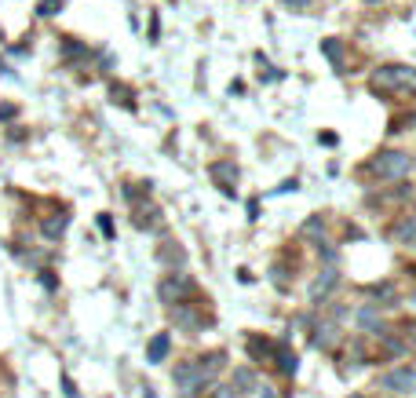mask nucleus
Here are the masks:
<instances>
[{"label":"nucleus","mask_w":416,"mask_h":398,"mask_svg":"<svg viewBox=\"0 0 416 398\" xmlns=\"http://www.w3.org/2000/svg\"><path fill=\"white\" fill-rule=\"evenodd\" d=\"M227 366V354L223 351H208V354H198V358H190V362H183L176 369V388L183 398H193L201 388H208L216 377H219V369Z\"/></svg>","instance_id":"obj_1"},{"label":"nucleus","mask_w":416,"mask_h":398,"mask_svg":"<svg viewBox=\"0 0 416 398\" xmlns=\"http://www.w3.org/2000/svg\"><path fill=\"white\" fill-rule=\"evenodd\" d=\"M369 84L380 95H416V66L406 62H387V66H376Z\"/></svg>","instance_id":"obj_2"},{"label":"nucleus","mask_w":416,"mask_h":398,"mask_svg":"<svg viewBox=\"0 0 416 398\" xmlns=\"http://www.w3.org/2000/svg\"><path fill=\"white\" fill-rule=\"evenodd\" d=\"M413 169V161H409V153L406 150H395V146H387L380 153H372V158L361 164V176H369V179H384V183H395V179H406Z\"/></svg>","instance_id":"obj_3"},{"label":"nucleus","mask_w":416,"mask_h":398,"mask_svg":"<svg viewBox=\"0 0 416 398\" xmlns=\"http://www.w3.org/2000/svg\"><path fill=\"white\" fill-rule=\"evenodd\" d=\"M161 220H164V212H161V205L158 201H150V198H142V201H132V227H139V230H158L161 227Z\"/></svg>","instance_id":"obj_4"},{"label":"nucleus","mask_w":416,"mask_h":398,"mask_svg":"<svg viewBox=\"0 0 416 398\" xmlns=\"http://www.w3.org/2000/svg\"><path fill=\"white\" fill-rule=\"evenodd\" d=\"M172 322L187 332H205V329H212V314L193 311V307H172Z\"/></svg>","instance_id":"obj_5"},{"label":"nucleus","mask_w":416,"mask_h":398,"mask_svg":"<svg viewBox=\"0 0 416 398\" xmlns=\"http://www.w3.org/2000/svg\"><path fill=\"white\" fill-rule=\"evenodd\" d=\"M158 296H161V303H179V300H187V296H193V281L190 278H183V274H176V278H164L161 285H158Z\"/></svg>","instance_id":"obj_6"},{"label":"nucleus","mask_w":416,"mask_h":398,"mask_svg":"<svg viewBox=\"0 0 416 398\" xmlns=\"http://www.w3.org/2000/svg\"><path fill=\"white\" fill-rule=\"evenodd\" d=\"M212 183L223 190L227 198H238V164L234 161H216L212 164Z\"/></svg>","instance_id":"obj_7"},{"label":"nucleus","mask_w":416,"mask_h":398,"mask_svg":"<svg viewBox=\"0 0 416 398\" xmlns=\"http://www.w3.org/2000/svg\"><path fill=\"white\" fill-rule=\"evenodd\" d=\"M336 281H340V271H336V263H325V271L314 278V285H310V300H314V303L329 300V292L336 289Z\"/></svg>","instance_id":"obj_8"},{"label":"nucleus","mask_w":416,"mask_h":398,"mask_svg":"<svg viewBox=\"0 0 416 398\" xmlns=\"http://www.w3.org/2000/svg\"><path fill=\"white\" fill-rule=\"evenodd\" d=\"M321 51H325V59L332 62L336 73H347V44L340 41V37H325V41H321Z\"/></svg>","instance_id":"obj_9"},{"label":"nucleus","mask_w":416,"mask_h":398,"mask_svg":"<svg viewBox=\"0 0 416 398\" xmlns=\"http://www.w3.org/2000/svg\"><path fill=\"white\" fill-rule=\"evenodd\" d=\"M70 227V209H59V212H51L48 220L41 223V234L48 238V241H55V238H62V230Z\"/></svg>","instance_id":"obj_10"},{"label":"nucleus","mask_w":416,"mask_h":398,"mask_svg":"<svg viewBox=\"0 0 416 398\" xmlns=\"http://www.w3.org/2000/svg\"><path fill=\"white\" fill-rule=\"evenodd\" d=\"M245 348H249V354L256 358V362H259V358H270V354L278 351L274 340L263 337V332H249V337H245Z\"/></svg>","instance_id":"obj_11"},{"label":"nucleus","mask_w":416,"mask_h":398,"mask_svg":"<svg viewBox=\"0 0 416 398\" xmlns=\"http://www.w3.org/2000/svg\"><path fill=\"white\" fill-rule=\"evenodd\" d=\"M384 383H387L391 391H401V395L416 391V369H395V373H387Z\"/></svg>","instance_id":"obj_12"},{"label":"nucleus","mask_w":416,"mask_h":398,"mask_svg":"<svg viewBox=\"0 0 416 398\" xmlns=\"http://www.w3.org/2000/svg\"><path fill=\"white\" fill-rule=\"evenodd\" d=\"M158 260L164 267H183L187 263V252H183V245H176V241H164V245L158 249Z\"/></svg>","instance_id":"obj_13"},{"label":"nucleus","mask_w":416,"mask_h":398,"mask_svg":"<svg viewBox=\"0 0 416 398\" xmlns=\"http://www.w3.org/2000/svg\"><path fill=\"white\" fill-rule=\"evenodd\" d=\"M110 102L121 110H135V92H128V84H110Z\"/></svg>","instance_id":"obj_14"},{"label":"nucleus","mask_w":416,"mask_h":398,"mask_svg":"<svg viewBox=\"0 0 416 398\" xmlns=\"http://www.w3.org/2000/svg\"><path fill=\"white\" fill-rule=\"evenodd\" d=\"M168 343H172V340H168L164 332H161V337H153V340H150V348H146V362H153V366H158L161 358L168 354Z\"/></svg>","instance_id":"obj_15"},{"label":"nucleus","mask_w":416,"mask_h":398,"mask_svg":"<svg viewBox=\"0 0 416 398\" xmlns=\"http://www.w3.org/2000/svg\"><path fill=\"white\" fill-rule=\"evenodd\" d=\"M256 66H263V73H259V81H263V84L285 81V73H281V70H270V66H267V55H263V51H256Z\"/></svg>","instance_id":"obj_16"},{"label":"nucleus","mask_w":416,"mask_h":398,"mask_svg":"<svg viewBox=\"0 0 416 398\" xmlns=\"http://www.w3.org/2000/svg\"><path fill=\"white\" fill-rule=\"evenodd\" d=\"M391 238H398V241H416V220L395 223V227H391Z\"/></svg>","instance_id":"obj_17"},{"label":"nucleus","mask_w":416,"mask_h":398,"mask_svg":"<svg viewBox=\"0 0 416 398\" xmlns=\"http://www.w3.org/2000/svg\"><path fill=\"white\" fill-rule=\"evenodd\" d=\"M62 55H66L70 62H81V59H88V48H84V44H77V41H70V37H66V41H62Z\"/></svg>","instance_id":"obj_18"},{"label":"nucleus","mask_w":416,"mask_h":398,"mask_svg":"<svg viewBox=\"0 0 416 398\" xmlns=\"http://www.w3.org/2000/svg\"><path fill=\"white\" fill-rule=\"evenodd\" d=\"M278 366H281L285 377H292V373H296V354L285 351V348H278Z\"/></svg>","instance_id":"obj_19"},{"label":"nucleus","mask_w":416,"mask_h":398,"mask_svg":"<svg viewBox=\"0 0 416 398\" xmlns=\"http://www.w3.org/2000/svg\"><path fill=\"white\" fill-rule=\"evenodd\" d=\"M55 11H62V0H41L37 4V15H55Z\"/></svg>","instance_id":"obj_20"},{"label":"nucleus","mask_w":416,"mask_h":398,"mask_svg":"<svg viewBox=\"0 0 416 398\" xmlns=\"http://www.w3.org/2000/svg\"><path fill=\"white\" fill-rule=\"evenodd\" d=\"M99 230H102V238H113V216H106V212H99Z\"/></svg>","instance_id":"obj_21"},{"label":"nucleus","mask_w":416,"mask_h":398,"mask_svg":"<svg viewBox=\"0 0 416 398\" xmlns=\"http://www.w3.org/2000/svg\"><path fill=\"white\" fill-rule=\"evenodd\" d=\"M409 124H416V113H406L401 121H391V124H387V132H406Z\"/></svg>","instance_id":"obj_22"},{"label":"nucleus","mask_w":416,"mask_h":398,"mask_svg":"<svg viewBox=\"0 0 416 398\" xmlns=\"http://www.w3.org/2000/svg\"><path fill=\"white\" fill-rule=\"evenodd\" d=\"M318 143L332 150V146H340V135H336V132H318Z\"/></svg>","instance_id":"obj_23"},{"label":"nucleus","mask_w":416,"mask_h":398,"mask_svg":"<svg viewBox=\"0 0 416 398\" xmlns=\"http://www.w3.org/2000/svg\"><path fill=\"white\" fill-rule=\"evenodd\" d=\"M208 398H238V391H234L230 383H223V388H216V391L208 395Z\"/></svg>","instance_id":"obj_24"},{"label":"nucleus","mask_w":416,"mask_h":398,"mask_svg":"<svg viewBox=\"0 0 416 398\" xmlns=\"http://www.w3.org/2000/svg\"><path fill=\"white\" fill-rule=\"evenodd\" d=\"M161 37V22H158V15H150V41H158Z\"/></svg>","instance_id":"obj_25"},{"label":"nucleus","mask_w":416,"mask_h":398,"mask_svg":"<svg viewBox=\"0 0 416 398\" xmlns=\"http://www.w3.org/2000/svg\"><path fill=\"white\" fill-rule=\"evenodd\" d=\"M11 113H15V106H11V102H4V106H0V121H11Z\"/></svg>","instance_id":"obj_26"},{"label":"nucleus","mask_w":416,"mask_h":398,"mask_svg":"<svg viewBox=\"0 0 416 398\" xmlns=\"http://www.w3.org/2000/svg\"><path fill=\"white\" fill-rule=\"evenodd\" d=\"M281 4H289V8H307L310 0H281Z\"/></svg>","instance_id":"obj_27"},{"label":"nucleus","mask_w":416,"mask_h":398,"mask_svg":"<svg viewBox=\"0 0 416 398\" xmlns=\"http://www.w3.org/2000/svg\"><path fill=\"white\" fill-rule=\"evenodd\" d=\"M366 4H384V0H366Z\"/></svg>","instance_id":"obj_28"},{"label":"nucleus","mask_w":416,"mask_h":398,"mask_svg":"<svg viewBox=\"0 0 416 398\" xmlns=\"http://www.w3.org/2000/svg\"><path fill=\"white\" fill-rule=\"evenodd\" d=\"M350 398H366V395H350Z\"/></svg>","instance_id":"obj_29"}]
</instances>
